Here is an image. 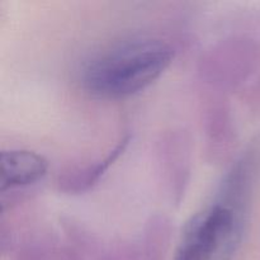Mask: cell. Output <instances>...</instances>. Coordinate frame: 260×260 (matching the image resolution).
Wrapping results in <instances>:
<instances>
[{
  "instance_id": "ba28073f",
  "label": "cell",
  "mask_w": 260,
  "mask_h": 260,
  "mask_svg": "<svg viewBox=\"0 0 260 260\" xmlns=\"http://www.w3.org/2000/svg\"><path fill=\"white\" fill-rule=\"evenodd\" d=\"M246 101L253 106L260 107V76L258 80L251 84L249 90L246 91Z\"/></svg>"
},
{
  "instance_id": "3957f363",
  "label": "cell",
  "mask_w": 260,
  "mask_h": 260,
  "mask_svg": "<svg viewBox=\"0 0 260 260\" xmlns=\"http://www.w3.org/2000/svg\"><path fill=\"white\" fill-rule=\"evenodd\" d=\"M260 68V43L234 38L216 46L202 58V74L212 84L233 88Z\"/></svg>"
},
{
  "instance_id": "7a4b0ae2",
  "label": "cell",
  "mask_w": 260,
  "mask_h": 260,
  "mask_svg": "<svg viewBox=\"0 0 260 260\" xmlns=\"http://www.w3.org/2000/svg\"><path fill=\"white\" fill-rule=\"evenodd\" d=\"M248 212L218 201L185 226L174 260H231L245 234Z\"/></svg>"
},
{
  "instance_id": "52a82bcc",
  "label": "cell",
  "mask_w": 260,
  "mask_h": 260,
  "mask_svg": "<svg viewBox=\"0 0 260 260\" xmlns=\"http://www.w3.org/2000/svg\"><path fill=\"white\" fill-rule=\"evenodd\" d=\"M205 121L211 154L215 156L228 154L234 140L233 118L229 107L222 102H215L208 107Z\"/></svg>"
},
{
  "instance_id": "277c9868",
  "label": "cell",
  "mask_w": 260,
  "mask_h": 260,
  "mask_svg": "<svg viewBox=\"0 0 260 260\" xmlns=\"http://www.w3.org/2000/svg\"><path fill=\"white\" fill-rule=\"evenodd\" d=\"M160 162L164 177L170 188V194L179 202L189 178L190 142L183 131L169 132L161 140Z\"/></svg>"
},
{
  "instance_id": "8992f818",
  "label": "cell",
  "mask_w": 260,
  "mask_h": 260,
  "mask_svg": "<svg viewBox=\"0 0 260 260\" xmlns=\"http://www.w3.org/2000/svg\"><path fill=\"white\" fill-rule=\"evenodd\" d=\"M128 142L129 136L122 137L118 144L103 159L95 160L83 167L74 168L62 173L57 180L58 189L65 193H70V194H79V193L90 189L103 177L104 173L114 164V161L121 156V154H123Z\"/></svg>"
},
{
  "instance_id": "6da1fadb",
  "label": "cell",
  "mask_w": 260,
  "mask_h": 260,
  "mask_svg": "<svg viewBox=\"0 0 260 260\" xmlns=\"http://www.w3.org/2000/svg\"><path fill=\"white\" fill-rule=\"evenodd\" d=\"M173 57L172 46L160 38L132 37L119 41L84 63L81 84L98 98H127L159 79Z\"/></svg>"
},
{
  "instance_id": "5b68a950",
  "label": "cell",
  "mask_w": 260,
  "mask_h": 260,
  "mask_svg": "<svg viewBox=\"0 0 260 260\" xmlns=\"http://www.w3.org/2000/svg\"><path fill=\"white\" fill-rule=\"evenodd\" d=\"M2 189L25 187L42 179L48 170V161L29 150H7L2 152Z\"/></svg>"
}]
</instances>
